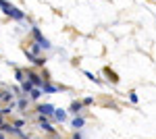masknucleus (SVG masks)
Returning a JSON list of instances; mask_svg holds the SVG:
<instances>
[{
	"label": "nucleus",
	"mask_w": 156,
	"mask_h": 139,
	"mask_svg": "<svg viewBox=\"0 0 156 139\" xmlns=\"http://www.w3.org/2000/svg\"><path fill=\"white\" fill-rule=\"evenodd\" d=\"M0 6L4 9V12H6V15H11V17H15V19H23V17H25L19 9H15V6H11V4H6L4 0H0Z\"/></svg>",
	"instance_id": "1"
},
{
	"label": "nucleus",
	"mask_w": 156,
	"mask_h": 139,
	"mask_svg": "<svg viewBox=\"0 0 156 139\" xmlns=\"http://www.w3.org/2000/svg\"><path fill=\"white\" fill-rule=\"evenodd\" d=\"M54 110H56V108H54L52 104H42L40 108H37V114H40V116H52V114H54Z\"/></svg>",
	"instance_id": "2"
},
{
	"label": "nucleus",
	"mask_w": 156,
	"mask_h": 139,
	"mask_svg": "<svg viewBox=\"0 0 156 139\" xmlns=\"http://www.w3.org/2000/svg\"><path fill=\"white\" fill-rule=\"evenodd\" d=\"M34 35H36L37 46H40V48H50V42H48V40H46V37H44L42 33H40V29H37V27L34 29Z\"/></svg>",
	"instance_id": "3"
},
{
	"label": "nucleus",
	"mask_w": 156,
	"mask_h": 139,
	"mask_svg": "<svg viewBox=\"0 0 156 139\" xmlns=\"http://www.w3.org/2000/svg\"><path fill=\"white\" fill-rule=\"evenodd\" d=\"M27 77H29V83H31L34 87H40V89H42L44 81L40 79V75H36V73H27Z\"/></svg>",
	"instance_id": "4"
},
{
	"label": "nucleus",
	"mask_w": 156,
	"mask_h": 139,
	"mask_svg": "<svg viewBox=\"0 0 156 139\" xmlns=\"http://www.w3.org/2000/svg\"><path fill=\"white\" fill-rule=\"evenodd\" d=\"M37 129H42V131H46V133H54V127L50 125L48 120H44V118L40 120V125H37Z\"/></svg>",
	"instance_id": "5"
},
{
	"label": "nucleus",
	"mask_w": 156,
	"mask_h": 139,
	"mask_svg": "<svg viewBox=\"0 0 156 139\" xmlns=\"http://www.w3.org/2000/svg\"><path fill=\"white\" fill-rule=\"evenodd\" d=\"M83 125H85V118H83V116H75V118H73V125H71V127L75 129V131H79V129L83 127Z\"/></svg>",
	"instance_id": "6"
},
{
	"label": "nucleus",
	"mask_w": 156,
	"mask_h": 139,
	"mask_svg": "<svg viewBox=\"0 0 156 139\" xmlns=\"http://www.w3.org/2000/svg\"><path fill=\"white\" fill-rule=\"evenodd\" d=\"M81 108H83V104H81V102H73V104H71V110H69V112H71V114H75V116H79Z\"/></svg>",
	"instance_id": "7"
},
{
	"label": "nucleus",
	"mask_w": 156,
	"mask_h": 139,
	"mask_svg": "<svg viewBox=\"0 0 156 139\" xmlns=\"http://www.w3.org/2000/svg\"><path fill=\"white\" fill-rule=\"evenodd\" d=\"M15 106H17V104H15V102H11L9 106H4V108H0V114H4V116H6V114H11L12 110H15Z\"/></svg>",
	"instance_id": "8"
},
{
	"label": "nucleus",
	"mask_w": 156,
	"mask_h": 139,
	"mask_svg": "<svg viewBox=\"0 0 156 139\" xmlns=\"http://www.w3.org/2000/svg\"><path fill=\"white\" fill-rule=\"evenodd\" d=\"M54 118H56V120H60V123H65L67 112H65V110H54Z\"/></svg>",
	"instance_id": "9"
},
{
	"label": "nucleus",
	"mask_w": 156,
	"mask_h": 139,
	"mask_svg": "<svg viewBox=\"0 0 156 139\" xmlns=\"http://www.w3.org/2000/svg\"><path fill=\"white\" fill-rule=\"evenodd\" d=\"M29 93H31V100H37V98L42 96V89H40V87H34Z\"/></svg>",
	"instance_id": "10"
},
{
	"label": "nucleus",
	"mask_w": 156,
	"mask_h": 139,
	"mask_svg": "<svg viewBox=\"0 0 156 139\" xmlns=\"http://www.w3.org/2000/svg\"><path fill=\"white\" fill-rule=\"evenodd\" d=\"M85 77H87L90 81H94V83H100V79H98V77L94 75V73H90V71H85Z\"/></svg>",
	"instance_id": "11"
},
{
	"label": "nucleus",
	"mask_w": 156,
	"mask_h": 139,
	"mask_svg": "<svg viewBox=\"0 0 156 139\" xmlns=\"http://www.w3.org/2000/svg\"><path fill=\"white\" fill-rule=\"evenodd\" d=\"M42 89H44V92H48V93H54V92H56V87H54V85H46V83L42 85Z\"/></svg>",
	"instance_id": "12"
},
{
	"label": "nucleus",
	"mask_w": 156,
	"mask_h": 139,
	"mask_svg": "<svg viewBox=\"0 0 156 139\" xmlns=\"http://www.w3.org/2000/svg\"><path fill=\"white\" fill-rule=\"evenodd\" d=\"M21 87H23V92H27V93H29L31 89H34V85H31L29 81H23V85H21Z\"/></svg>",
	"instance_id": "13"
},
{
	"label": "nucleus",
	"mask_w": 156,
	"mask_h": 139,
	"mask_svg": "<svg viewBox=\"0 0 156 139\" xmlns=\"http://www.w3.org/2000/svg\"><path fill=\"white\" fill-rule=\"evenodd\" d=\"M17 81H21V83L25 81V73L23 71H17Z\"/></svg>",
	"instance_id": "14"
},
{
	"label": "nucleus",
	"mask_w": 156,
	"mask_h": 139,
	"mask_svg": "<svg viewBox=\"0 0 156 139\" xmlns=\"http://www.w3.org/2000/svg\"><path fill=\"white\" fill-rule=\"evenodd\" d=\"M34 62H36L37 67H42V64H44L46 60H44V58H40V56H36V58H34Z\"/></svg>",
	"instance_id": "15"
},
{
	"label": "nucleus",
	"mask_w": 156,
	"mask_h": 139,
	"mask_svg": "<svg viewBox=\"0 0 156 139\" xmlns=\"http://www.w3.org/2000/svg\"><path fill=\"white\" fill-rule=\"evenodd\" d=\"M129 100H131L133 104H137V100H140V98H137V93H129Z\"/></svg>",
	"instance_id": "16"
},
{
	"label": "nucleus",
	"mask_w": 156,
	"mask_h": 139,
	"mask_svg": "<svg viewBox=\"0 0 156 139\" xmlns=\"http://www.w3.org/2000/svg\"><path fill=\"white\" fill-rule=\"evenodd\" d=\"M83 106H90V104H94V98H85L83 102H81Z\"/></svg>",
	"instance_id": "17"
},
{
	"label": "nucleus",
	"mask_w": 156,
	"mask_h": 139,
	"mask_svg": "<svg viewBox=\"0 0 156 139\" xmlns=\"http://www.w3.org/2000/svg\"><path fill=\"white\" fill-rule=\"evenodd\" d=\"M27 106V100H19V108H25Z\"/></svg>",
	"instance_id": "18"
},
{
	"label": "nucleus",
	"mask_w": 156,
	"mask_h": 139,
	"mask_svg": "<svg viewBox=\"0 0 156 139\" xmlns=\"http://www.w3.org/2000/svg\"><path fill=\"white\" fill-rule=\"evenodd\" d=\"M0 139H4V133H2V131H0Z\"/></svg>",
	"instance_id": "19"
},
{
	"label": "nucleus",
	"mask_w": 156,
	"mask_h": 139,
	"mask_svg": "<svg viewBox=\"0 0 156 139\" xmlns=\"http://www.w3.org/2000/svg\"><path fill=\"white\" fill-rule=\"evenodd\" d=\"M0 125H2V116H0Z\"/></svg>",
	"instance_id": "20"
}]
</instances>
